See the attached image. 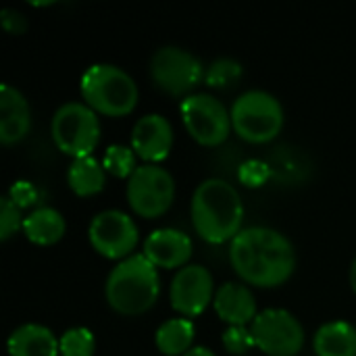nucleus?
Returning a JSON list of instances; mask_svg holds the SVG:
<instances>
[{
  "label": "nucleus",
  "mask_w": 356,
  "mask_h": 356,
  "mask_svg": "<svg viewBox=\"0 0 356 356\" xmlns=\"http://www.w3.org/2000/svg\"><path fill=\"white\" fill-rule=\"evenodd\" d=\"M229 261L244 284L277 288L294 275L296 250L277 229L254 225L242 229L232 240Z\"/></svg>",
  "instance_id": "obj_1"
},
{
  "label": "nucleus",
  "mask_w": 356,
  "mask_h": 356,
  "mask_svg": "<svg viewBox=\"0 0 356 356\" xmlns=\"http://www.w3.org/2000/svg\"><path fill=\"white\" fill-rule=\"evenodd\" d=\"M244 204L238 190L225 179L202 181L192 196V223L209 244H223L242 232Z\"/></svg>",
  "instance_id": "obj_2"
},
{
  "label": "nucleus",
  "mask_w": 356,
  "mask_h": 356,
  "mask_svg": "<svg viewBox=\"0 0 356 356\" xmlns=\"http://www.w3.org/2000/svg\"><path fill=\"white\" fill-rule=\"evenodd\" d=\"M161 294L156 267L144 254H131L121 261L106 277L104 296L108 307L123 317L144 315L154 307Z\"/></svg>",
  "instance_id": "obj_3"
},
{
  "label": "nucleus",
  "mask_w": 356,
  "mask_h": 356,
  "mask_svg": "<svg viewBox=\"0 0 356 356\" xmlns=\"http://www.w3.org/2000/svg\"><path fill=\"white\" fill-rule=\"evenodd\" d=\"M79 90L96 115L125 117L138 104L134 77L117 65H90L79 79Z\"/></svg>",
  "instance_id": "obj_4"
},
{
  "label": "nucleus",
  "mask_w": 356,
  "mask_h": 356,
  "mask_svg": "<svg viewBox=\"0 0 356 356\" xmlns=\"http://www.w3.org/2000/svg\"><path fill=\"white\" fill-rule=\"evenodd\" d=\"M229 113L234 131L250 144H267L284 129L282 102L263 90H250L238 96Z\"/></svg>",
  "instance_id": "obj_5"
},
{
  "label": "nucleus",
  "mask_w": 356,
  "mask_h": 356,
  "mask_svg": "<svg viewBox=\"0 0 356 356\" xmlns=\"http://www.w3.org/2000/svg\"><path fill=\"white\" fill-rule=\"evenodd\" d=\"M56 148L75 159L92 156L100 142L98 115L83 102H67L58 106L50 127Z\"/></svg>",
  "instance_id": "obj_6"
},
{
  "label": "nucleus",
  "mask_w": 356,
  "mask_h": 356,
  "mask_svg": "<svg viewBox=\"0 0 356 356\" xmlns=\"http://www.w3.org/2000/svg\"><path fill=\"white\" fill-rule=\"evenodd\" d=\"M186 131L200 146H219L232 134V113L211 94H190L179 106Z\"/></svg>",
  "instance_id": "obj_7"
},
{
  "label": "nucleus",
  "mask_w": 356,
  "mask_h": 356,
  "mask_svg": "<svg viewBox=\"0 0 356 356\" xmlns=\"http://www.w3.org/2000/svg\"><path fill=\"white\" fill-rule=\"evenodd\" d=\"M202 63L188 50L163 46L150 58V77L154 86L171 96H186L204 79Z\"/></svg>",
  "instance_id": "obj_8"
},
{
  "label": "nucleus",
  "mask_w": 356,
  "mask_h": 356,
  "mask_svg": "<svg viewBox=\"0 0 356 356\" xmlns=\"http://www.w3.org/2000/svg\"><path fill=\"white\" fill-rule=\"evenodd\" d=\"M175 198L171 173L159 165H142L127 179V202L138 217L159 219L169 211Z\"/></svg>",
  "instance_id": "obj_9"
},
{
  "label": "nucleus",
  "mask_w": 356,
  "mask_h": 356,
  "mask_svg": "<svg viewBox=\"0 0 356 356\" xmlns=\"http://www.w3.org/2000/svg\"><path fill=\"white\" fill-rule=\"evenodd\" d=\"M250 332L257 348L267 356H296L305 346V330L286 309L261 311Z\"/></svg>",
  "instance_id": "obj_10"
},
{
  "label": "nucleus",
  "mask_w": 356,
  "mask_h": 356,
  "mask_svg": "<svg viewBox=\"0 0 356 356\" xmlns=\"http://www.w3.org/2000/svg\"><path fill=\"white\" fill-rule=\"evenodd\" d=\"M92 248L111 261L129 259L138 244V227L134 219L123 211L98 213L88 229Z\"/></svg>",
  "instance_id": "obj_11"
},
{
  "label": "nucleus",
  "mask_w": 356,
  "mask_h": 356,
  "mask_svg": "<svg viewBox=\"0 0 356 356\" xmlns=\"http://www.w3.org/2000/svg\"><path fill=\"white\" fill-rule=\"evenodd\" d=\"M169 300L173 311L181 317H198L215 300V282L207 267L186 265L177 271L169 288Z\"/></svg>",
  "instance_id": "obj_12"
},
{
  "label": "nucleus",
  "mask_w": 356,
  "mask_h": 356,
  "mask_svg": "<svg viewBox=\"0 0 356 356\" xmlns=\"http://www.w3.org/2000/svg\"><path fill=\"white\" fill-rule=\"evenodd\" d=\"M173 146V127L163 115H144L131 129V148L146 165L165 161Z\"/></svg>",
  "instance_id": "obj_13"
},
{
  "label": "nucleus",
  "mask_w": 356,
  "mask_h": 356,
  "mask_svg": "<svg viewBox=\"0 0 356 356\" xmlns=\"http://www.w3.org/2000/svg\"><path fill=\"white\" fill-rule=\"evenodd\" d=\"M192 240L188 234L179 229H156L152 232L144 242V257L154 265L163 269H184L192 257Z\"/></svg>",
  "instance_id": "obj_14"
},
{
  "label": "nucleus",
  "mask_w": 356,
  "mask_h": 356,
  "mask_svg": "<svg viewBox=\"0 0 356 356\" xmlns=\"http://www.w3.org/2000/svg\"><path fill=\"white\" fill-rule=\"evenodd\" d=\"M31 127V111L25 96L10 83L0 86V142L4 146L21 142Z\"/></svg>",
  "instance_id": "obj_15"
},
{
  "label": "nucleus",
  "mask_w": 356,
  "mask_h": 356,
  "mask_svg": "<svg viewBox=\"0 0 356 356\" xmlns=\"http://www.w3.org/2000/svg\"><path fill=\"white\" fill-rule=\"evenodd\" d=\"M213 307L217 315L221 317V321H225L227 325L246 327L248 323L252 325V321L259 315L257 300L246 284H234V282L221 284L215 292Z\"/></svg>",
  "instance_id": "obj_16"
},
{
  "label": "nucleus",
  "mask_w": 356,
  "mask_h": 356,
  "mask_svg": "<svg viewBox=\"0 0 356 356\" xmlns=\"http://www.w3.org/2000/svg\"><path fill=\"white\" fill-rule=\"evenodd\" d=\"M8 356H58V340L54 334L38 323H27L17 327L8 342H6Z\"/></svg>",
  "instance_id": "obj_17"
},
{
  "label": "nucleus",
  "mask_w": 356,
  "mask_h": 356,
  "mask_svg": "<svg viewBox=\"0 0 356 356\" xmlns=\"http://www.w3.org/2000/svg\"><path fill=\"white\" fill-rule=\"evenodd\" d=\"M67 232L65 217L50 207L35 209L23 219V234L29 242L38 246H52L63 240Z\"/></svg>",
  "instance_id": "obj_18"
},
{
  "label": "nucleus",
  "mask_w": 356,
  "mask_h": 356,
  "mask_svg": "<svg viewBox=\"0 0 356 356\" xmlns=\"http://www.w3.org/2000/svg\"><path fill=\"white\" fill-rule=\"evenodd\" d=\"M317 356H356V327L346 321H330L313 340Z\"/></svg>",
  "instance_id": "obj_19"
},
{
  "label": "nucleus",
  "mask_w": 356,
  "mask_h": 356,
  "mask_svg": "<svg viewBox=\"0 0 356 356\" xmlns=\"http://www.w3.org/2000/svg\"><path fill=\"white\" fill-rule=\"evenodd\" d=\"M154 342L161 355L184 356L194 348V323L186 317L169 319L156 330Z\"/></svg>",
  "instance_id": "obj_20"
},
{
  "label": "nucleus",
  "mask_w": 356,
  "mask_h": 356,
  "mask_svg": "<svg viewBox=\"0 0 356 356\" xmlns=\"http://www.w3.org/2000/svg\"><path fill=\"white\" fill-rule=\"evenodd\" d=\"M67 184L73 194L88 198L104 188V167L94 156L75 159L67 171Z\"/></svg>",
  "instance_id": "obj_21"
},
{
  "label": "nucleus",
  "mask_w": 356,
  "mask_h": 356,
  "mask_svg": "<svg viewBox=\"0 0 356 356\" xmlns=\"http://www.w3.org/2000/svg\"><path fill=\"white\" fill-rule=\"evenodd\" d=\"M102 167H104V171H108L115 177L129 179L138 169L134 148L131 146H121V144L108 146L104 150V156H102Z\"/></svg>",
  "instance_id": "obj_22"
},
{
  "label": "nucleus",
  "mask_w": 356,
  "mask_h": 356,
  "mask_svg": "<svg viewBox=\"0 0 356 356\" xmlns=\"http://www.w3.org/2000/svg\"><path fill=\"white\" fill-rule=\"evenodd\" d=\"M60 356H94L96 340L88 327H73L67 330L58 340Z\"/></svg>",
  "instance_id": "obj_23"
},
{
  "label": "nucleus",
  "mask_w": 356,
  "mask_h": 356,
  "mask_svg": "<svg viewBox=\"0 0 356 356\" xmlns=\"http://www.w3.org/2000/svg\"><path fill=\"white\" fill-rule=\"evenodd\" d=\"M242 77V65L234 58H217L204 73V81L211 88L225 90L240 81Z\"/></svg>",
  "instance_id": "obj_24"
},
{
  "label": "nucleus",
  "mask_w": 356,
  "mask_h": 356,
  "mask_svg": "<svg viewBox=\"0 0 356 356\" xmlns=\"http://www.w3.org/2000/svg\"><path fill=\"white\" fill-rule=\"evenodd\" d=\"M271 167H284L286 165V169L284 171H280V173H275L273 177L277 179V181H298V179H302V171L307 169L305 165H302V159L298 156V154H290L288 152V148H277V152L267 161Z\"/></svg>",
  "instance_id": "obj_25"
},
{
  "label": "nucleus",
  "mask_w": 356,
  "mask_h": 356,
  "mask_svg": "<svg viewBox=\"0 0 356 356\" xmlns=\"http://www.w3.org/2000/svg\"><path fill=\"white\" fill-rule=\"evenodd\" d=\"M269 177H271V167H269L267 161L250 159V161L242 163L240 169H238V179L246 188H261V186L267 184Z\"/></svg>",
  "instance_id": "obj_26"
},
{
  "label": "nucleus",
  "mask_w": 356,
  "mask_h": 356,
  "mask_svg": "<svg viewBox=\"0 0 356 356\" xmlns=\"http://www.w3.org/2000/svg\"><path fill=\"white\" fill-rule=\"evenodd\" d=\"M223 346L232 355H246L250 348H257L252 332L244 325H229L223 332Z\"/></svg>",
  "instance_id": "obj_27"
},
{
  "label": "nucleus",
  "mask_w": 356,
  "mask_h": 356,
  "mask_svg": "<svg viewBox=\"0 0 356 356\" xmlns=\"http://www.w3.org/2000/svg\"><path fill=\"white\" fill-rule=\"evenodd\" d=\"M19 227H23L19 207H15L13 200L6 196L0 200V240L2 242L10 240L19 232Z\"/></svg>",
  "instance_id": "obj_28"
},
{
  "label": "nucleus",
  "mask_w": 356,
  "mask_h": 356,
  "mask_svg": "<svg viewBox=\"0 0 356 356\" xmlns=\"http://www.w3.org/2000/svg\"><path fill=\"white\" fill-rule=\"evenodd\" d=\"M8 198L13 200V204H15V207L25 209V207L35 204V200H38V190H35V186H33L31 181H27V179H19V181H15V184L10 186V190H8Z\"/></svg>",
  "instance_id": "obj_29"
},
{
  "label": "nucleus",
  "mask_w": 356,
  "mask_h": 356,
  "mask_svg": "<svg viewBox=\"0 0 356 356\" xmlns=\"http://www.w3.org/2000/svg\"><path fill=\"white\" fill-rule=\"evenodd\" d=\"M0 23H2L4 31L10 33V35H21V33L27 31V19H25V15L19 13V10H15V8H2Z\"/></svg>",
  "instance_id": "obj_30"
},
{
  "label": "nucleus",
  "mask_w": 356,
  "mask_h": 356,
  "mask_svg": "<svg viewBox=\"0 0 356 356\" xmlns=\"http://www.w3.org/2000/svg\"><path fill=\"white\" fill-rule=\"evenodd\" d=\"M184 356H217L211 348H207V346H194L192 350H188Z\"/></svg>",
  "instance_id": "obj_31"
},
{
  "label": "nucleus",
  "mask_w": 356,
  "mask_h": 356,
  "mask_svg": "<svg viewBox=\"0 0 356 356\" xmlns=\"http://www.w3.org/2000/svg\"><path fill=\"white\" fill-rule=\"evenodd\" d=\"M350 288L356 294V259L353 261V267H350Z\"/></svg>",
  "instance_id": "obj_32"
}]
</instances>
